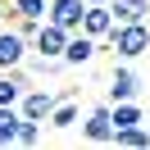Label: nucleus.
<instances>
[{"instance_id": "2eb2a0df", "label": "nucleus", "mask_w": 150, "mask_h": 150, "mask_svg": "<svg viewBox=\"0 0 150 150\" xmlns=\"http://www.w3.org/2000/svg\"><path fill=\"white\" fill-rule=\"evenodd\" d=\"M41 137H46V123H37V118H23V123H18V141H14V146H37Z\"/></svg>"}, {"instance_id": "9b49d317", "label": "nucleus", "mask_w": 150, "mask_h": 150, "mask_svg": "<svg viewBox=\"0 0 150 150\" xmlns=\"http://www.w3.org/2000/svg\"><path fill=\"white\" fill-rule=\"evenodd\" d=\"M109 9L118 23H146L150 18V0H109Z\"/></svg>"}, {"instance_id": "f03ea898", "label": "nucleus", "mask_w": 150, "mask_h": 150, "mask_svg": "<svg viewBox=\"0 0 150 150\" xmlns=\"http://www.w3.org/2000/svg\"><path fill=\"white\" fill-rule=\"evenodd\" d=\"M32 55V41L18 32V23H0V68H23Z\"/></svg>"}, {"instance_id": "f8f14e48", "label": "nucleus", "mask_w": 150, "mask_h": 150, "mask_svg": "<svg viewBox=\"0 0 150 150\" xmlns=\"http://www.w3.org/2000/svg\"><path fill=\"white\" fill-rule=\"evenodd\" d=\"M18 123H23L18 105H0V146H14L18 141Z\"/></svg>"}, {"instance_id": "ddd939ff", "label": "nucleus", "mask_w": 150, "mask_h": 150, "mask_svg": "<svg viewBox=\"0 0 150 150\" xmlns=\"http://www.w3.org/2000/svg\"><path fill=\"white\" fill-rule=\"evenodd\" d=\"M114 146L146 150V146H150V127H146V123H137V127H118V132H114Z\"/></svg>"}, {"instance_id": "dca6fc26", "label": "nucleus", "mask_w": 150, "mask_h": 150, "mask_svg": "<svg viewBox=\"0 0 150 150\" xmlns=\"http://www.w3.org/2000/svg\"><path fill=\"white\" fill-rule=\"evenodd\" d=\"M86 5H109V0H86Z\"/></svg>"}, {"instance_id": "7ed1b4c3", "label": "nucleus", "mask_w": 150, "mask_h": 150, "mask_svg": "<svg viewBox=\"0 0 150 150\" xmlns=\"http://www.w3.org/2000/svg\"><path fill=\"white\" fill-rule=\"evenodd\" d=\"M82 137L96 141V146H114V114H109V105H91L82 114Z\"/></svg>"}, {"instance_id": "6e6552de", "label": "nucleus", "mask_w": 150, "mask_h": 150, "mask_svg": "<svg viewBox=\"0 0 150 150\" xmlns=\"http://www.w3.org/2000/svg\"><path fill=\"white\" fill-rule=\"evenodd\" d=\"M77 118H82V105H77L73 96H59V105L50 109L46 127H50V132H68V127H77Z\"/></svg>"}, {"instance_id": "0eeeda50", "label": "nucleus", "mask_w": 150, "mask_h": 150, "mask_svg": "<svg viewBox=\"0 0 150 150\" xmlns=\"http://www.w3.org/2000/svg\"><path fill=\"white\" fill-rule=\"evenodd\" d=\"M46 18H50V23H59V28H68V32H82V18H86V0H50Z\"/></svg>"}, {"instance_id": "9d476101", "label": "nucleus", "mask_w": 150, "mask_h": 150, "mask_svg": "<svg viewBox=\"0 0 150 150\" xmlns=\"http://www.w3.org/2000/svg\"><path fill=\"white\" fill-rule=\"evenodd\" d=\"M137 96H141L137 73H132L127 59H123V68H114V77H109V100H137Z\"/></svg>"}, {"instance_id": "1a4fd4ad", "label": "nucleus", "mask_w": 150, "mask_h": 150, "mask_svg": "<svg viewBox=\"0 0 150 150\" xmlns=\"http://www.w3.org/2000/svg\"><path fill=\"white\" fill-rule=\"evenodd\" d=\"M114 23H118V18H114V9H109V5H86V18H82V32H91L96 41H105V37L114 32Z\"/></svg>"}, {"instance_id": "20e7f679", "label": "nucleus", "mask_w": 150, "mask_h": 150, "mask_svg": "<svg viewBox=\"0 0 150 150\" xmlns=\"http://www.w3.org/2000/svg\"><path fill=\"white\" fill-rule=\"evenodd\" d=\"M55 105H59V91H55V86H28V91H23V100H18V109H23V118L46 123Z\"/></svg>"}, {"instance_id": "f257e3e1", "label": "nucleus", "mask_w": 150, "mask_h": 150, "mask_svg": "<svg viewBox=\"0 0 150 150\" xmlns=\"http://www.w3.org/2000/svg\"><path fill=\"white\" fill-rule=\"evenodd\" d=\"M100 46L132 64V59H141V55L150 50V23H114V32L100 41Z\"/></svg>"}, {"instance_id": "423d86ee", "label": "nucleus", "mask_w": 150, "mask_h": 150, "mask_svg": "<svg viewBox=\"0 0 150 150\" xmlns=\"http://www.w3.org/2000/svg\"><path fill=\"white\" fill-rule=\"evenodd\" d=\"M96 50H100V41L91 37V32H73L64 46V68H86L96 59Z\"/></svg>"}, {"instance_id": "39448f33", "label": "nucleus", "mask_w": 150, "mask_h": 150, "mask_svg": "<svg viewBox=\"0 0 150 150\" xmlns=\"http://www.w3.org/2000/svg\"><path fill=\"white\" fill-rule=\"evenodd\" d=\"M68 37H73L68 28H59V23H50V18H46V23L37 28V37H32V50H37V55H46V59H64Z\"/></svg>"}, {"instance_id": "4468645a", "label": "nucleus", "mask_w": 150, "mask_h": 150, "mask_svg": "<svg viewBox=\"0 0 150 150\" xmlns=\"http://www.w3.org/2000/svg\"><path fill=\"white\" fill-rule=\"evenodd\" d=\"M50 0H9V14L14 18H46Z\"/></svg>"}]
</instances>
